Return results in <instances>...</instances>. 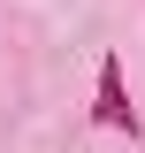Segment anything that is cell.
Returning <instances> with one entry per match:
<instances>
[{"mask_svg": "<svg viewBox=\"0 0 145 153\" xmlns=\"http://www.w3.org/2000/svg\"><path fill=\"white\" fill-rule=\"evenodd\" d=\"M92 115H99V130H138V107H130V92H122V61H99V100H92Z\"/></svg>", "mask_w": 145, "mask_h": 153, "instance_id": "1", "label": "cell"}]
</instances>
